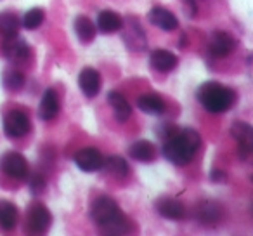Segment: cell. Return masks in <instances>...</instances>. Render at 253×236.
<instances>
[{
    "instance_id": "obj_27",
    "label": "cell",
    "mask_w": 253,
    "mask_h": 236,
    "mask_svg": "<svg viewBox=\"0 0 253 236\" xmlns=\"http://www.w3.org/2000/svg\"><path fill=\"white\" fill-rule=\"evenodd\" d=\"M2 80H4V85L9 91H18V89H21L23 84H25V75L18 70H7L4 73Z\"/></svg>"
},
{
    "instance_id": "obj_28",
    "label": "cell",
    "mask_w": 253,
    "mask_h": 236,
    "mask_svg": "<svg viewBox=\"0 0 253 236\" xmlns=\"http://www.w3.org/2000/svg\"><path fill=\"white\" fill-rule=\"evenodd\" d=\"M30 189H32L33 194H40L45 189V179L42 176H39V174L32 176V179H30Z\"/></svg>"
},
{
    "instance_id": "obj_21",
    "label": "cell",
    "mask_w": 253,
    "mask_h": 236,
    "mask_svg": "<svg viewBox=\"0 0 253 236\" xmlns=\"http://www.w3.org/2000/svg\"><path fill=\"white\" fill-rule=\"evenodd\" d=\"M128 155H130L134 160H137V162L148 163V162H153L156 151H155V146H153L149 141H137L130 146Z\"/></svg>"
},
{
    "instance_id": "obj_29",
    "label": "cell",
    "mask_w": 253,
    "mask_h": 236,
    "mask_svg": "<svg viewBox=\"0 0 253 236\" xmlns=\"http://www.w3.org/2000/svg\"><path fill=\"white\" fill-rule=\"evenodd\" d=\"M184 9H186V12H187L189 18L196 16V12H198V5L194 4V0H184Z\"/></svg>"
},
{
    "instance_id": "obj_13",
    "label": "cell",
    "mask_w": 253,
    "mask_h": 236,
    "mask_svg": "<svg viewBox=\"0 0 253 236\" xmlns=\"http://www.w3.org/2000/svg\"><path fill=\"white\" fill-rule=\"evenodd\" d=\"M149 21L155 26H158V28L165 30V32H172V30H175L179 26V21H177L175 16L163 7H153L151 12H149Z\"/></svg>"
},
{
    "instance_id": "obj_14",
    "label": "cell",
    "mask_w": 253,
    "mask_h": 236,
    "mask_svg": "<svg viewBox=\"0 0 253 236\" xmlns=\"http://www.w3.org/2000/svg\"><path fill=\"white\" fill-rule=\"evenodd\" d=\"M57 111H59V99H57L56 92L52 89H49L42 95V101H40L39 106V115L42 120H52L54 116L57 115Z\"/></svg>"
},
{
    "instance_id": "obj_25",
    "label": "cell",
    "mask_w": 253,
    "mask_h": 236,
    "mask_svg": "<svg viewBox=\"0 0 253 236\" xmlns=\"http://www.w3.org/2000/svg\"><path fill=\"white\" fill-rule=\"evenodd\" d=\"M102 165H104L106 169H108V172L111 174V176H115L116 179H125V177L128 176V172H130L125 158H122V156H109V158L106 160V163H102Z\"/></svg>"
},
{
    "instance_id": "obj_24",
    "label": "cell",
    "mask_w": 253,
    "mask_h": 236,
    "mask_svg": "<svg viewBox=\"0 0 253 236\" xmlns=\"http://www.w3.org/2000/svg\"><path fill=\"white\" fill-rule=\"evenodd\" d=\"M75 33L80 39V42L87 44L92 42L95 37V26L92 25V21L85 16H80V18L75 19Z\"/></svg>"
},
{
    "instance_id": "obj_7",
    "label": "cell",
    "mask_w": 253,
    "mask_h": 236,
    "mask_svg": "<svg viewBox=\"0 0 253 236\" xmlns=\"http://www.w3.org/2000/svg\"><path fill=\"white\" fill-rule=\"evenodd\" d=\"M50 212L47 210L43 205H33L32 210H30V215H28V231L32 235H42L45 233L47 229L50 228Z\"/></svg>"
},
{
    "instance_id": "obj_9",
    "label": "cell",
    "mask_w": 253,
    "mask_h": 236,
    "mask_svg": "<svg viewBox=\"0 0 253 236\" xmlns=\"http://www.w3.org/2000/svg\"><path fill=\"white\" fill-rule=\"evenodd\" d=\"M75 163L78 165V169H82L84 172H95L102 167L104 158H102L101 151L95 148H84L75 155Z\"/></svg>"
},
{
    "instance_id": "obj_15",
    "label": "cell",
    "mask_w": 253,
    "mask_h": 236,
    "mask_svg": "<svg viewBox=\"0 0 253 236\" xmlns=\"http://www.w3.org/2000/svg\"><path fill=\"white\" fill-rule=\"evenodd\" d=\"M108 102L109 106L113 108V111H115V116L118 122H126L128 118H130L132 115V108L130 104H128V101H126L125 97H123L120 92H109L108 94Z\"/></svg>"
},
{
    "instance_id": "obj_2",
    "label": "cell",
    "mask_w": 253,
    "mask_h": 236,
    "mask_svg": "<svg viewBox=\"0 0 253 236\" xmlns=\"http://www.w3.org/2000/svg\"><path fill=\"white\" fill-rule=\"evenodd\" d=\"M200 134L191 129H186L167 139V142L163 144V155L169 162L175 165H187L200 149Z\"/></svg>"
},
{
    "instance_id": "obj_3",
    "label": "cell",
    "mask_w": 253,
    "mask_h": 236,
    "mask_svg": "<svg viewBox=\"0 0 253 236\" xmlns=\"http://www.w3.org/2000/svg\"><path fill=\"white\" fill-rule=\"evenodd\" d=\"M198 101L207 111L224 113L236 102V92L218 82H207L198 89Z\"/></svg>"
},
{
    "instance_id": "obj_6",
    "label": "cell",
    "mask_w": 253,
    "mask_h": 236,
    "mask_svg": "<svg viewBox=\"0 0 253 236\" xmlns=\"http://www.w3.org/2000/svg\"><path fill=\"white\" fill-rule=\"evenodd\" d=\"M4 131L9 138H23L30 132V120L23 111H9L4 118Z\"/></svg>"
},
{
    "instance_id": "obj_17",
    "label": "cell",
    "mask_w": 253,
    "mask_h": 236,
    "mask_svg": "<svg viewBox=\"0 0 253 236\" xmlns=\"http://www.w3.org/2000/svg\"><path fill=\"white\" fill-rule=\"evenodd\" d=\"M149 61H151V66L155 68V70L163 71V73H167V71H172L173 68L177 66L175 54H172L170 50H163V49L153 50Z\"/></svg>"
},
{
    "instance_id": "obj_11",
    "label": "cell",
    "mask_w": 253,
    "mask_h": 236,
    "mask_svg": "<svg viewBox=\"0 0 253 236\" xmlns=\"http://www.w3.org/2000/svg\"><path fill=\"white\" fill-rule=\"evenodd\" d=\"M78 85L87 97H95L101 89V77L94 68H84L78 77Z\"/></svg>"
},
{
    "instance_id": "obj_16",
    "label": "cell",
    "mask_w": 253,
    "mask_h": 236,
    "mask_svg": "<svg viewBox=\"0 0 253 236\" xmlns=\"http://www.w3.org/2000/svg\"><path fill=\"white\" fill-rule=\"evenodd\" d=\"M196 217L200 219L203 224L213 226L220 221L222 207L218 203H215V201H203V203L196 208Z\"/></svg>"
},
{
    "instance_id": "obj_22",
    "label": "cell",
    "mask_w": 253,
    "mask_h": 236,
    "mask_svg": "<svg viewBox=\"0 0 253 236\" xmlns=\"http://www.w3.org/2000/svg\"><path fill=\"white\" fill-rule=\"evenodd\" d=\"M137 106L149 115H162L165 111V102L158 94H144L137 99Z\"/></svg>"
},
{
    "instance_id": "obj_8",
    "label": "cell",
    "mask_w": 253,
    "mask_h": 236,
    "mask_svg": "<svg viewBox=\"0 0 253 236\" xmlns=\"http://www.w3.org/2000/svg\"><path fill=\"white\" fill-rule=\"evenodd\" d=\"M236 40L225 32H215L208 40V50L215 57H225L234 50Z\"/></svg>"
},
{
    "instance_id": "obj_12",
    "label": "cell",
    "mask_w": 253,
    "mask_h": 236,
    "mask_svg": "<svg viewBox=\"0 0 253 236\" xmlns=\"http://www.w3.org/2000/svg\"><path fill=\"white\" fill-rule=\"evenodd\" d=\"M160 215L170 221H180V219L186 215V208L180 201L173 200V198H162V200L156 203Z\"/></svg>"
},
{
    "instance_id": "obj_19",
    "label": "cell",
    "mask_w": 253,
    "mask_h": 236,
    "mask_svg": "<svg viewBox=\"0 0 253 236\" xmlns=\"http://www.w3.org/2000/svg\"><path fill=\"white\" fill-rule=\"evenodd\" d=\"M125 42L132 50H144L146 49V37L142 28L137 25V21H132L125 30Z\"/></svg>"
},
{
    "instance_id": "obj_1",
    "label": "cell",
    "mask_w": 253,
    "mask_h": 236,
    "mask_svg": "<svg viewBox=\"0 0 253 236\" xmlns=\"http://www.w3.org/2000/svg\"><path fill=\"white\" fill-rule=\"evenodd\" d=\"M90 217L104 235H125V233L130 231L128 221L123 215L122 208L118 207L115 200L108 196L97 198L92 203Z\"/></svg>"
},
{
    "instance_id": "obj_18",
    "label": "cell",
    "mask_w": 253,
    "mask_h": 236,
    "mask_svg": "<svg viewBox=\"0 0 253 236\" xmlns=\"http://www.w3.org/2000/svg\"><path fill=\"white\" fill-rule=\"evenodd\" d=\"M123 26V19L118 12L113 11H102L97 16V28L101 30V33H113L118 32Z\"/></svg>"
},
{
    "instance_id": "obj_23",
    "label": "cell",
    "mask_w": 253,
    "mask_h": 236,
    "mask_svg": "<svg viewBox=\"0 0 253 236\" xmlns=\"http://www.w3.org/2000/svg\"><path fill=\"white\" fill-rule=\"evenodd\" d=\"M18 222V208L14 203L0 200V228L12 229Z\"/></svg>"
},
{
    "instance_id": "obj_26",
    "label": "cell",
    "mask_w": 253,
    "mask_h": 236,
    "mask_svg": "<svg viewBox=\"0 0 253 236\" xmlns=\"http://www.w3.org/2000/svg\"><path fill=\"white\" fill-rule=\"evenodd\" d=\"M43 19H45L43 11L39 7H35L25 14V18H23V26H25L26 30H37L43 23Z\"/></svg>"
},
{
    "instance_id": "obj_10",
    "label": "cell",
    "mask_w": 253,
    "mask_h": 236,
    "mask_svg": "<svg viewBox=\"0 0 253 236\" xmlns=\"http://www.w3.org/2000/svg\"><path fill=\"white\" fill-rule=\"evenodd\" d=\"M2 50L4 56L11 61H25L30 56V47L23 39L12 37V39H4L2 44Z\"/></svg>"
},
{
    "instance_id": "obj_5",
    "label": "cell",
    "mask_w": 253,
    "mask_h": 236,
    "mask_svg": "<svg viewBox=\"0 0 253 236\" xmlns=\"http://www.w3.org/2000/svg\"><path fill=\"white\" fill-rule=\"evenodd\" d=\"M232 138L238 142V151L241 155L243 160H246L250 156V153L253 151V129L246 122H234L231 127Z\"/></svg>"
},
{
    "instance_id": "obj_4",
    "label": "cell",
    "mask_w": 253,
    "mask_h": 236,
    "mask_svg": "<svg viewBox=\"0 0 253 236\" xmlns=\"http://www.w3.org/2000/svg\"><path fill=\"white\" fill-rule=\"evenodd\" d=\"M0 169H2V172L7 177L16 179V181L26 179V176H28V172H30L26 158L16 151H9L2 156V160H0Z\"/></svg>"
},
{
    "instance_id": "obj_20",
    "label": "cell",
    "mask_w": 253,
    "mask_h": 236,
    "mask_svg": "<svg viewBox=\"0 0 253 236\" xmlns=\"http://www.w3.org/2000/svg\"><path fill=\"white\" fill-rule=\"evenodd\" d=\"M19 33V18L18 14L7 11L0 12V35L4 39H12Z\"/></svg>"
}]
</instances>
